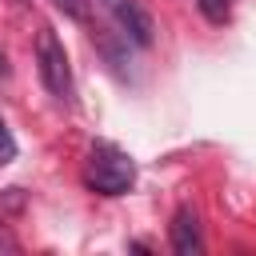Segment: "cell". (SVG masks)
<instances>
[{
	"instance_id": "cell-5",
	"label": "cell",
	"mask_w": 256,
	"mask_h": 256,
	"mask_svg": "<svg viewBox=\"0 0 256 256\" xmlns=\"http://www.w3.org/2000/svg\"><path fill=\"white\" fill-rule=\"evenodd\" d=\"M196 8H200L204 20H212V24H224V20H228V0H196Z\"/></svg>"
},
{
	"instance_id": "cell-8",
	"label": "cell",
	"mask_w": 256,
	"mask_h": 256,
	"mask_svg": "<svg viewBox=\"0 0 256 256\" xmlns=\"http://www.w3.org/2000/svg\"><path fill=\"white\" fill-rule=\"evenodd\" d=\"M0 76H8V64H4V52H0Z\"/></svg>"
},
{
	"instance_id": "cell-1",
	"label": "cell",
	"mask_w": 256,
	"mask_h": 256,
	"mask_svg": "<svg viewBox=\"0 0 256 256\" xmlns=\"http://www.w3.org/2000/svg\"><path fill=\"white\" fill-rule=\"evenodd\" d=\"M88 188L100 192V196H124L132 184H136V160L128 152H120L116 144L100 140L92 144L88 152V172H84Z\"/></svg>"
},
{
	"instance_id": "cell-2",
	"label": "cell",
	"mask_w": 256,
	"mask_h": 256,
	"mask_svg": "<svg viewBox=\"0 0 256 256\" xmlns=\"http://www.w3.org/2000/svg\"><path fill=\"white\" fill-rule=\"evenodd\" d=\"M36 64H40V80L52 96L68 100L72 96V68H68V52L60 44V36L52 28H40L36 32Z\"/></svg>"
},
{
	"instance_id": "cell-6",
	"label": "cell",
	"mask_w": 256,
	"mask_h": 256,
	"mask_svg": "<svg viewBox=\"0 0 256 256\" xmlns=\"http://www.w3.org/2000/svg\"><path fill=\"white\" fill-rule=\"evenodd\" d=\"M68 20H88V0H52Z\"/></svg>"
},
{
	"instance_id": "cell-4",
	"label": "cell",
	"mask_w": 256,
	"mask_h": 256,
	"mask_svg": "<svg viewBox=\"0 0 256 256\" xmlns=\"http://www.w3.org/2000/svg\"><path fill=\"white\" fill-rule=\"evenodd\" d=\"M172 248L180 252V256H196V252H204V236H200V216L192 212V208H180L176 216H172Z\"/></svg>"
},
{
	"instance_id": "cell-3",
	"label": "cell",
	"mask_w": 256,
	"mask_h": 256,
	"mask_svg": "<svg viewBox=\"0 0 256 256\" xmlns=\"http://www.w3.org/2000/svg\"><path fill=\"white\" fill-rule=\"evenodd\" d=\"M104 8L112 12V20L120 24V32H124L132 44L148 48V44L156 40V24H152V16L144 12L140 0H104Z\"/></svg>"
},
{
	"instance_id": "cell-7",
	"label": "cell",
	"mask_w": 256,
	"mask_h": 256,
	"mask_svg": "<svg viewBox=\"0 0 256 256\" xmlns=\"http://www.w3.org/2000/svg\"><path fill=\"white\" fill-rule=\"evenodd\" d=\"M12 160H16V140H12V132L0 116V164H12Z\"/></svg>"
},
{
	"instance_id": "cell-9",
	"label": "cell",
	"mask_w": 256,
	"mask_h": 256,
	"mask_svg": "<svg viewBox=\"0 0 256 256\" xmlns=\"http://www.w3.org/2000/svg\"><path fill=\"white\" fill-rule=\"evenodd\" d=\"M12 4H16V8H24V4H32V0H12Z\"/></svg>"
}]
</instances>
